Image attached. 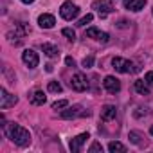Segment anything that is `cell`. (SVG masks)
<instances>
[{"mask_svg": "<svg viewBox=\"0 0 153 153\" xmlns=\"http://www.w3.org/2000/svg\"><path fill=\"white\" fill-rule=\"evenodd\" d=\"M112 65H114V68H115L117 72H121V74H130V72H137V70H139V67H135L130 59H124V58H119V56H115V58L112 59Z\"/></svg>", "mask_w": 153, "mask_h": 153, "instance_id": "7a4b0ae2", "label": "cell"}, {"mask_svg": "<svg viewBox=\"0 0 153 153\" xmlns=\"http://www.w3.org/2000/svg\"><path fill=\"white\" fill-rule=\"evenodd\" d=\"M22 61H24L29 68H34V67H38L40 58H38V54H36L33 49H25V51L22 52Z\"/></svg>", "mask_w": 153, "mask_h": 153, "instance_id": "9c48e42d", "label": "cell"}, {"mask_svg": "<svg viewBox=\"0 0 153 153\" xmlns=\"http://www.w3.org/2000/svg\"><path fill=\"white\" fill-rule=\"evenodd\" d=\"M151 13H153V9H151Z\"/></svg>", "mask_w": 153, "mask_h": 153, "instance_id": "4dcf8cb0", "label": "cell"}, {"mask_svg": "<svg viewBox=\"0 0 153 153\" xmlns=\"http://www.w3.org/2000/svg\"><path fill=\"white\" fill-rule=\"evenodd\" d=\"M20 2H22V4H33L34 0H20Z\"/></svg>", "mask_w": 153, "mask_h": 153, "instance_id": "f1b7e54d", "label": "cell"}, {"mask_svg": "<svg viewBox=\"0 0 153 153\" xmlns=\"http://www.w3.org/2000/svg\"><path fill=\"white\" fill-rule=\"evenodd\" d=\"M2 126H4V133H6L16 146L25 148V146L31 144V133H29L24 126H20V124H16V123H6V124H2Z\"/></svg>", "mask_w": 153, "mask_h": 153, "instance_id": "6da1fadb", "label": "cell"}, {"mask_svg": "<svg viewBox=\"0 0 153 153\" xmlns=\"http://www.w3.org/2000/svg\"><path fill=\"white\" fill-rule=\"evenodd\" d=\"M65 63H67V67H76V61H74V58H70V56L65 58Z\"/></svg>", "mask_w": 153, "mask_h": 153, "instance_id": "4316f807", "label": "cell"}, {"mask_svg": "<svg viewBox=\"0 0 153 153\" xmlns=\"http://www.w3.org/2000/svg\"><path fill=\"white\" fill-rule=\"evenodd\" d=\"M115 114H117V108H115L114 105H105V106L101 108V119H103V121H112V119H115Z\"/></svg>", "mask_w": 153, "mask_h": 153, "instance_id": "4fadbf2b", "label": "cell"}, {"mask_svg": "<svg viewBox=\"0 0 153 153\" xmlns=\"http://www.w3.org/2000/svg\"><path fill=\"white\" fill-rule=\"evenodd\" d=\"M103 153V146H101V142H94L90 148H88V153Z\"/></svg>", "mask_w": 153, "mask_h": 153, "instance_id": "603a6c76", "label": "cell"}, {"mask_svg": "<svg viewBox=\"0 0 153 153\" xmlns=\"http://www.w3.org/2000/svg\"><path fill=\"white\" fill-rule=\"evenodd\" d=\"M42 51H43V54H45L47 58H58V56H59L58 47L52 45V43H43V45H42Z\"/></svg>", "mask_w": 153, "mask_h": 153, "instance_id": "9a60e30c", "label": "cell"}, {"mask_svg": "<svg viewBox=\"0 0 153 153\" xmlns=\"http://www.w3.org/2000/svg\"><path fill=\"white\" fill-rule=\"evenodd\" d=\"M18 103V99H16V96H13V94H9L4 87L0 88V108L2 110H6V108H9V106H15Z\"/></svg>", "mask_w": 153, "mask_h": 153, "instance_id": "52a82bcc", "label": "cell"}, {"mask_svg": "<svg viewBox=\"0 0 153 153\" xmlns=\"http://www.w3.org/2000/svg\"><path fill=\"white\" fill-rule=\"evenodd\" d=\"M85 115L88 117L90 112L83 110L81 105H74V106H70V108H67V110L61 112V119H76V117H85Z\"/></svg>", "mask_w": 153, "mask_h": 153, "instance_id": "277c9868", "label": "cell"}, {"mask_svg": "<svg viewBox=\"0 0 153 153\" xmlns=\"http://www.w3.org/2000/svg\"><path fill=\"white\" fill-rule=\"evenodd\" d=\"M133 88H135V92H139L140 96H148V94H149V87H148V83H146L144 79H137L135 85H133Z\"/></svg>", "mask_w": 153, "mask_h": 153, "instance_id": "2e32d148", "label": "cell"}, {"mask_svg": "<svg viewBox=\"0 0 153 153\" xmlns=\"http://www.w3.org/2000/svg\"><path fill=\"white\" fill-rule=\"evenodd\" d=\"M38 24H40L42 29H52L54 24H56V18H54L52 15H49V13H43V15H40Z\"/></svg>", "mask_w": 153, "mask_h": 153, "instance_id": "7c38bea8", "label": "cell"}, {"mask_svg": "<svg viewBox=\"0 0 153 153\" xmlns=\"http://www.w3.org/2000/svg\"><path fill=\"white\" fill-rule=\"evenodd\" d=\"M59 15H61V18H65V20H74L76 16L79 15V7L76 6V4H72V2H65V4H61V7H59Z\"/></svg>", "mask_w": 153, "mask_h": 153, "instance_id": "8992f818", "label": "cell"}, {"mask_svg": "<svg viewBox=\"0 0 153 153\" xmlns=\"http://www.w3.org/2000/svg\"><path fill=\"white\" fill-rule=\"evenodd\" d=\"M47 90H49V92H54V94H59L63 88H61V85H59L58 81H49V85H47Z\"/></svg>", "mask_w": 153, "mask_h": 153, "instance_id": "d6986e66", "label": "cell"}, {"mask_svg": "<svg viewBox=\"0 0 153 153\" xmlns=\"http://www.w3.org/2000/svg\"><path fill=\"white\" fill-rule=\"evenodd\" d=\"M92 65H94V56H87V58L83 59V67H85V68H90Z\"/></svg>", "mask_w": 153, "mask_h": 153, "instance_id": "484cf974", "label": "cell"}, {"mask_svg": "<svg viewBox=\"0 0 153 153\" xmlns=\"http://www.w3.org/2000/svg\"><path fill=\"white\" fill-rule=\"evenodd\" d=\"M149 133H151V135H153V124H151V128H149Z\"/></svg>", "mask_w": 153, "mask_h": 153, "instance_id": "f546056e", "label": "cell"}, {"mask_svg": "<svg viewBox=\"0 0 153 153\" xmlns=\"http://www.w3.org/2000/svg\"><path fill=\"white\" fill-rule=\"evenodd\" d=\"M146 6V0H124V7L128 11H140Z\"/></svg>", "mask_w": 153, "mask_h": 153, "instance_id": "5bb4252c", "label": "cell"}, {"mask_svg": "<svg viewBox=\"0 0 153 153\" xmlns=\"http://www.w3.org/2000/svg\"><path fill=\"white\" fill-rule=\"evenodd\" d=\"M144 81L148 83V87H149V88H153V72H151V70H149V72H146Z\"/></svg>", "mask_w": 153, "mask_h": 153, "instance_id": "d4e9b609", "label": "cell"}, {"mask_svg": "<svg viewBox=\"0 0 153 153\" xmlns=\"http://www.w3.org/2000/svg\"><path fill=\"white\" fill-rule=\"evenodd\" d=\"M103 87H105L106 92H110V94H117V92L121 90V81H119L117 78H114V76H106L105 81H103Z\"/></svg>", "mask_w": 153, "mask_h": 153, "instance_id": "30bf717a", "label": "cell"}, {"mask_svg": "<svg viewBox=\"0 0 153 153\" xmlns=\"http://www.w3.org/2000/svg\"><path fill=\"white\" fill-rule=\"evenodd\" d=\"M68 106V101L67 99H59L56 103H52V110H61V108H67Z\"/></svg>", "mask_w": 153, "mask_h": 153, "instance_id": "44dd1931", "label": "cell"}, {"mask_svg": "<svg viewBox=\"0 0 153 153\" xmlns=\"http://www.w3.org/2000/svg\"><path fill=\"white\" fill-rule=\"evenodd\" d=\"M92 9L97 11L99 18H106V15L115 11V7H114V4L110 2V0H94V2H92Z\"/></svg>", "mask_w": 153, "mask_h": 153, "instance_id": "3957f363", "label": "cell"}, {"mask_svg": "<svg viewBox=\"0 0 153 153\" xmlns=\"http://www.w3.org/2000/svg\"><path fill=\"white\" fill-rule=\"evenodd\" d=\"M87 36H88V38H94V40H97V42H103V43H106V42L110 40L108 33H103V31H99L97 27H88V29H87Z\"/></svg>", "mask_w": 153, "mask_h": 153, "instance_id": "8fae6325", "label": "cell"}, {"mask_svg": "<svg viewBox=\"0 0 153 153\" xmlns=\"http://www.w3.org/2000/svg\"><path fill=\"white\" fill-rule=\"evenodd\" d=\"M61 34L67 36V40H70V42L76 40V33H74V29H70V27H65V29L61 31Z\"/></svg>", "mask_w": 153, "mask_h": 153, "instance_id": "ffe728a7", "label": "cell"}, {"mask_svg": "<svg viewBox=\"0 0 153 153\" xmlns=\"http://www.w3.org/2000/svg\"><path fill=\"white\" fill-rule=\"evenodd\" d=\"M92 20H94V15H90V13H88V15H85V16L78 22V25H79V27H85V25H87V24H90Z\"/></svg>", "mask_w": 153, "mask_h": 153, "instance_id": "7402d4cb", "label": "cell"}, {"mask_svg": "<svg viewBox=\"0 0 153 153\" xmlns=\"http://www.w3.org/2000/svg\"><path fill=\"white\" fill-rule=\"evenodd\" d=\"M45 70H47V72H52V65H51V63H49V65H45Z\"/></svg>", "mask_w": 153, "mask_h": 153, "instance_id": "83f0119b", "label": "cell"}, {"mask_svg": "<svg viewBox=\"0 0 153 153\" xmlns=\"http://www.w3.org/2000/svg\"><path fill=\"white\" fill-rule=\"evenodd\" d=\"M139 139H140V135H139V133H137V131H130V140H131V142H133V144H137V146H140V144H142V142H140V140H139Z\"/></svg>", "mask_w": 153, "mask_h": 153, "instance_id": "cb8c5ba5", "label": "cell"}, {"mask_svg": "<svg viewBox=\"0 0 153 153\" xmlns=\"http://www.w3.org/2000/svg\"><path fill=\"white\" fill-rule=\"evenodd\" d=\"M70 87L76 90V92H85L88 88V79H87V76L78 72V74H74L72 76V79H70Z\"/></svg>", "mask_w": 153, "mask_h": 153, "instance_id": "5b68a950", "label": "cell"}, {"mask_svg": "<svg viewBox=\"0 0 153 153\" xmlns=\"http://www.w3.org/2000/svg\"><path fill=\"white\" fill-rule=\"evenodd\" d=\"M45 101H47V96H45L42 90H36V92L31 96V103H33V105H36V106L45 105Z\"/></svg>", "mask_w": 153, "mask_h": 153, "instance_id": "e0dca14e", "label": "cell"}, {"mask_svg": "<svg viewBox=\"0 0 153 153\" xmlns=\"http://www.w3.org/2000/svg\"><path fill=\"white\" fill-rule=\"evenodd\" d=\"M108 149H110L112 153H115V151L124 153V151H126V146H124V144H121V142H117V140H112V142L108 144Z\"/></svg>", "mask_w": 153, "mask_h": 153, "instance_id": "ac0fdd59", "label": "cell"}, {"mask_svg": "<svg viewBox=\"0 0 153 153\" xmlns=\"http://www.w3.org/2000/svg\"><path fill=\"white\" fill-rule=\"evenodd\" d=\"M87 139H90L88 131H85V133H79L78 137H74V139L70 140V144H68L70 151H72V153H79V151H81V148H83V144L87 142Z\"/></svg>", "mask_w": 153, "mask_h": 153, "instance_id": "ba28073f", "label": "cell"}]
</instances>
